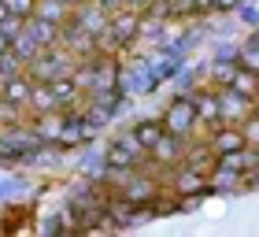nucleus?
<instances>
[{
	"label": "nucleus",
	"instance_id": "1",
	"mask_svg": "<svg viewBox=\"0 0 259 237\" xmlns=\"http://www.w3.org/2000/svg\"><path fill=\"white\" fill-rule=\"evenodd\" d=\"M78 67V59L70 56L67 49L60 52V45L56 49H41L37 56L26 63V74L33 78V82H52V78H63V74H70V70Z\"/></svg>",
	"mask_w": 259,
	"mask_h": 237
},
{
	"label": "nucleus",
	"instance_id": "2",
	"mask_svg": "<svg viewBox=\"0 0 259 237\" xmlns=\"http://www.w3.org/2000/svg\"><path fill=\"white\" fill-rule=\"evenodd\" d=\"M259 111V100L255 97H244L233 86H219V118L230 126H244L248 118Z\"/></svg>",
	"mask_w": 259,
	"mask_h": 237
},
{
	"label": "nucleus",
	"instance_id": "3",
	"mask_svg": "<svg viewBox=\"0 0 259 237\" xmlns=\"http://www.w3.org/2000/svg\"><path fill=\"white\" fill-rule=\"evenodd\" d=\"M163 126H167L170 134H178V137H189L193 130L200 126V115H196L193 97H178V100H174L170 108L163 111Z\"/></svg>",
	"mask_w": 259,
	"mask_h": 237
},
{
	"label": "nucleus",
	"instance_id": "4",
	"mask_svg": "<svg viewBox=\"0 0 259 237\" xmlns=\"http://www.w3.org/2000/svg\"><path fill=\"white\" fill-rule=\"evenodd\" d=\"M145 156H152V152L145 148V145H141V141L134 137V134H126V137H119V141H115V145L108 148V163H111V167L115 171H134L137 167V163L141 160H145Z\"/></svg>",
	"mask_w": 259,
	"mask_h": 237
},
{
	"label": "nucleus",
	"instance_id": "5",
	"mask_svg": "<svg viewBox=\"0 0 259 237\" xmlns=\"http://www.w3.org/2000/svg\"><path fill=\"white\" fill-rule=\"evenodd\" d=\"M108 26H111V33L122 45H134L137 41V30H141V11H134V8H115L111 15H108Z\"/></svg>",
	"mask_w": 259,
	"mask_h": 237
},
{
	"label": "nucleus",
	"instance_id": "6",
	"mask_svg": "<svg viewBox=\"0 0 259 237\" xmlns=\"http://www.w3.org/2000/svg\"><path fill=\"white\" fill-rule=\"evenodd\" d=\"M185 141H189V137H178V134H170V130H167V134L156 141V148H152V160H156L159 167H174V163H182L185 160V148H189Z\"/></svg>",
	"mask_w": 259,
	"mask_h": 237
},
{
	"label": "nucleus",
	"instance_id": "7",
	"mask_svg": "<svg viewBox=\"0 0 259 237\" xmlns=\"http://www.w3.org/2000/svg\"><path fill=\"white\" fill-rule=\"evenodd\" d=\"M207 145L219 152H237V148H244L248 145V137H244V126H230V123H219L215 130L207 134Z\"/></svg>",
	"mask_w": 259,
	"mask_h": 237
},
{
	"label": "nucleus",
	"instance_id": "8",
	"mask_svg": "<svg viewBox=\"0 0 259 237\" xmlns=\"http://www.w3.org/2000/svg\"><path fill=\"white\" fill-rule=\"evenodd\" d=\"M0 93H4V100L19 104V108H30V97H33V78L26 74V70H22V74L8 78L4 86H0Z\"/></svg>",
	"mask_w": 259,
	"mask_h": 237
},
{
	"label": "nucleus",
	"instance_id": "9",
	"mask_svg": "<svg viewBox=\"0 0 259 237\" xmlns=\"http://www.w3.org/2000/svg\"><path fill=\"white\" fill-rule=\"evenodd\" d=\"M207 189H211V174L193 171V167H185L178 174V182H174V193L178 196H200V193H207Z\"/></svg>",
	"mask_w": 259,
	"mask_h": 237
},
{
	"label": "nucleus",
	"instance_id": "10",
	"mask_svg": "<svg viewBox=\"0 0 259 237\" xmlns=\"http://www.w3.org/2000/svg\"><path fill=\"white\" fill-rule=\"evenodd\" d=\"M26 30L41 41V49H56V45H63V26H56V22H49V19L30 15L26 19Z\"/></svg>",
	"mask_w": 259,
	"mask_h": 237
},
{
	"label": "nucleus",
	"instance_id": "11",
	"mask_svg": "<svg viewBox=\"0 0 259 237\" xmlns=\"http://www.w3.org/2000/svg\"><path fill=\"white\" fill-rule=\"evenodd\" d=\"M196 115H200V123H207V126H219L222 118H219V86H211V89H200L196 97Z\"/></svg>",
	"mask_w": 259,
	"mask_h": 237
},
{
	"label": "nucleus",
	"instance_id": "12",
	"mask_svg": "<svg viewBox=\"0 0 259 237\" xmlns=\"http://www.w3.org/2000/svg\"><path fill=\"white\" fill-rule=\"evenodd\" d=\"M33 15H37V19H49V22H56V26H67V22L74 19V8H70L67 0H37Z\"/></svg>",
	"mask_w": 259,
	"mask_h": 237
},
{
	"label": "nucleus",
	"instance_id": "13",
	"mask_svg": "<svg viewBox=\"0 0 259 237\" xmlns=\"http://www.w3.org/2000/svg\"><path fill=\"white\" fill-rule=\"evenodd\" d=\"M63 130H67V115H60V111H45V115H37V123H33V134L41 141H60Z\"/></svg>",
	"mask_w": 259,
	"mask_h": 237
},
{
	"label": "nucleus",
	"instance_id": "14",
	"mask_svg": "<svg viewBox=\"0 0 259 237\" xmlns=\"http://www.w3.org/2000/svg\"><path fill=\"white\" fill-rule=\"evenodd\" d=\"M30 108L37 111V115H45V111H63V108H60V97L52 93V86H49V82H33Z\"/></svg>",
	"mask_w": 259,
	"mask_h": 237
},
{
	"label": "nucleus",
	"instance_id": "15",
	"mask_svg": "<svg viewBox=\"0 0 259 237\" xmlns=\"http://www.w3.org/2000/svg\"><path fill=\"white\" fill-rule=\"evenodd\" d=\"M167 134V126H163V118H141V123L134 126V137L141 141V145H145L148 152L156 148V141Z\"/></svg>",
	"mask_w": 259,
	"mask_h": 237
},
{
	"label": "nucleus",
	"instance_id": "16",
	"mask_svg": "<svg viewBox=\"0 0 259 237\" xmlns=\"http://www.w3.org/2000/svg\"><path fill=\"white\" fill-rule=\"evenodd\" d=\"M11 52H15V56L22 59V63H30V59L41 52V41L33 37V33H30L26 26H22V30L15 33V37H11Z\"/></svg>",
	"mask_w": 259,
	"mask_h": 237
},
{
	"label": "nucleus",
	"instance_id": "17",
	"mask_svg": "<svg viewBox=\"0 0 259 237\" xmlns=\"http://www.w3.org/2000/svg\"><path fill=\"white\" fill-rule=\"evenodd\" d=\"M237 93H244V97H255L259 100V74L255 70H244V67H237V74H233V82H230Z\"/></svg>",
	"mask_w": 259,
	"mask_h": 237
},
{
	"label": "nucleus",
	"instance_id": "18",
	"mask_svg": "<svg viewBox=\"0 0 259 237\" xmlns=\"http://www.w3.org/2000/svg\"><path fill=\"white\" fill-rule=\"evenodd\" d=\"M22 70H26V63H22V59L15 56V52H0V86H4L8 78H15V74H22Z\"/></svg>",
	"mask_w": 259,
	"mask_h": 237
},
{
	"label": "nucleus",
	"instance_id": "19",
	"mask_svg": "<svg viewBox=\"0 0 259 237\" xmlns=\"http://www.w3.org/2000/svg\"><path fill=\"white\" fill-rule=\"evenodd\" d=\"M237 59H219L215 63V70H211V86H230L233 82V74H237Z\"/></svg>",
	"mask_w": 259,
	"mask_h": 237
},
{
	"label": "nucleus",
	"instance_id": "20",
	"mask_svg": "<svg viewBox=\"0 0 259 237\" xmlns=\"http://www.w3.org/2000/svg\"><path fill=\"white\" fill-rule=\"evenodd\" d=\"M237 63H241L244 70H255V74H259V33H255V37L237 52Z\"/></svg>",
	"mask_w": 259,
	"mask_h": 237
},
{
	"label": "nucleus",
	"instance_id": "21",
	"mask_svg": "<svg viewBox=\"0 0 259 237\" xmlns=\"http://www.w3.org/2000/svg\"><path fill=\"white\" fill-rule=\"evenodd\" d=\"M237 0H196V15H207V11H226Z\"/></svg>",
	"mask_w": 259,
	"mask_h": 237
},
{
	"label": "nucleus",
	"instance_id": "22",
	"mask_svg": "<svg viewBox=\"0 0 259 237\" xmlns=\"http://www.w3.org/2000/svg\"><path fill=\"white\" fill-rule=\"evenodd\" d=\"M8 8H11V15L30 19V15H33V8H37V0H8Z\"/></svg>",
	"mask_w": 259,
	"mask_h": 237
},
{
	"label": "nucleus",
	"instance_id": "23",
	"mask_svg": "<svg viewBox=\"0 0 259 237\" xmlns=\"http://www.w3.org/2000/svg\"><path fill=\"white\" fill-rule=\"evenodd\" d=\"M244 137H248V145H255V148H259V111L248 118V123H244Z\"/></svg>",
	"mask_w": 259,
	"mask_h": 237
},
{
	"label": "nucleus",
	"instance_id": "24",
	"mask_svg": "<svg viewBox=\"0 0 259 237\" xmlns=\"http://www.w3.org/2000/svg\"><path fill=\"white\" fill-rule=\"evenodd\" d=\"M8 49H11V41L4 37V33H0V52H8Z\"/></svg>",
	"mask_w": 259,
	"mask_h": 237
},
{
	"label": "nucleus",
	"instance_id": "25",
	"mask_svg": "<svg viewBox=\"0 0 259 237\" xmlns=\"http://www.w3.org/2000/svg\"><path fill=\"white\" fill-rule=\"evenodd\" d=\"M67 4H70V8H78V4H81V0H67Z\"/></svg>",
	"mask_w": 259,
	"mask_h": 237
},
{
	"label": "nucleus",
	"instance_id": "26",
	"mask_svg": "<svg viewBox=\"0 0 259 237\" xmlns=\"http://www.w3.org/2000/svg\"><path fill=\"white\" fill-rule=\"evenodd\" d=\"M0 104H4V97H0Z\"/></svg>",
	"mask_w": 259,
	"mask_h": 237
}]
</instances>
